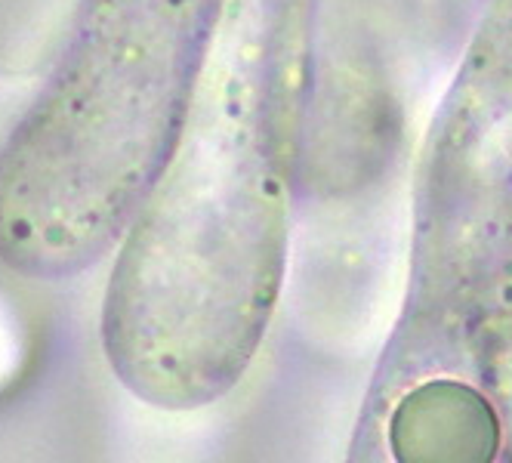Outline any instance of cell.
<instances>
[{
  "label": "cell",
  "mask_w": 512,
  "mask_h": 463,
  "mask_svg": "<svg viewBox=\"0 0 512 463\" xmlns=\"http://www.w3.org/2000/svg\"><path fill=\"white\" fill-rule=\"evenodd\" d=\"M312 0H235L161 180L108 275L102 352L136 399L229 396L281 297Z\"/></svg>",
  "instance_id": "cell-1"
},
{
  "label": "cell",
  "mask_w": 512,
  "mask_h": 463,
  "mask_svg": "<svg viewBox=\"0 0 512 463\" xmlns=\"http://www.w3.org/2000/svg\"><path fill=\"white\" fill-rule=\"evenodd\" d=\"M235 0H75L0 146V263L75 278L127 235L186 130Z\"/></svg>",
  "instance_id": "cell-2"
},
{
  "label": "cell",
  "mask_w": 512,
  "mask_h": 463,
  "mask_svg": "<svg viewBox=\"0 0 512 463\" xmlns=\"http://www.w3.org/2000/svg\"><path fill=\"white\" fill-rule=\"evenodd\" d=\"M346 463H512V213L417 201L405 306Z\"/></svg>",
  "instance_id": "cell-3"
},
{
  "label": "cell",
  "mask_w": 512,
  "mask_h": 463,
  "mask_svg": "<svg viewBox=\"0 0 512 463\" xmlns=\"http://www.w3.org/2000/svg\"><path fill=\"white\" fill-rule=\"evenodd\" d=\"M75 0H0V78L28 75L53 59Z\"/></svg>",
  "instance_id": "cell-4"
}]
</instances>
